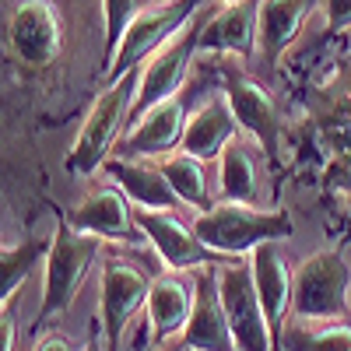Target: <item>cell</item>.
I'll use <instances>...</instances> for the list:
<instances>
[{
	"label": "cell",
	"mask_w": 351,
	"mask_h": 351,
	"mask_svg": "<svg viewBox=\"0 0 351 351\" xmlns=\"http://www.w3.org/2000/svg\"><path fill=\"white\" fill-rule=\"evenodd\" d=\"M193 232L204 246L221 256H250L263 243H285L291 236L288 211H260L250 204H215L193 218Z\"/></svg>",
	"instance_id": "obj_1"
},
{
	"label": "cell",
	"mask_w": 351,
	"mask_h": 351,
	"mask_svg": "<svg viewBox=\"0 0 351 351\" xmlns=\"http://www.w3.org/2000/svg\"><path fill=\"white\" fill-rule=\"evenodd\" d=\"M137 84H141V67L123 74L120 81L106 84V92L95 99L88 120L81 123V134L67 155V172L92 176L99 165H106V155L116 148V137H120V130L127 127L130 112H134Z\"/></svg>",
	"instance_id": "obj_2"
},
{
	"label": "cell",
	"mask_w": 351,
	"mask_h": 351,
	"mask_svg": "<svg viewBox=\"0 0 351 351\" xmlns=\"http://www.w3.org/2000/svg\"><path fill=\"white\" fill-rule=\"evenodd\" d=\"M102 239L77 232L67 218H60L53 232V246L46 256V281H43V306H39V324L53 319L56 313H67L71 302L77 299V291L92 271V263L99 260Z\"/></svg>",
	"instance_id": "obj_3"
},
{
	"label": "cell",
	"mask_w": 351,
	"mask_h": 351,
	"mask_svg": "<svg viewBox=\"0 0 351 351\" xmlns=\"http://www.w3.org/2000/svg\"><path fill=\"white\" fill-rule=\"evenodd\" d=\"M351 309V263L337 250L309 253L291 274V316L337 319Z\"/></svg>",
	"instance_id": "obj_4"
},
{
	"label": "cell",
	"mask_w": 351,
	"mask_h": 351,
	"mask_svg": "<svg viewBox=\"0 0 351 351\" xmlns=\"http://www.w3.org/2000/svg\"><path fill=\"white\" fill-rule=\"evenodd\" d=\"M204 8V0H162V4H148L141 8L127 28V36L116 49L112 64L106 71V81H120L123 74L137 71L148 56H155L176 32L197 18V11Z\"/></svg>",
	"instance_id": "obj_5"
},
{
	"label": "cell",
	"mask_w": 351,
	"mask_h": 351,
	"mask_svg": "<svg viewBox=\"0 0 351 351\" xmlns=\"http://www.w3.org/2000/svg\"><path fill=\"white\" fill-rule=\"evenodd\" d=\"M218 291L228 313V327L239 351H274V337L267 327V316L260 306V291L253 281L250 256H228L218 263Z\"/></svg>",
	"instance_id": "obj_6"
},
{
	"label": "cell",
	"mask_w": 351,
	"mask_h": 351,
	"mask_svg": "<svg viewBox=\"0 0 351 351\" xmlns=\"http://www.w3.org/2000/svg\"><path fill=\"white\" fill-rule=\"evenodd\" d=\"M204 25H208V14H204V8H200L197 18L183 28V32H176L155 56H148V64L141 67V84H137V99H134L130 123L141 120V116L148 112L152 106L172 99L183 88L193 56L200 53V32H204Z\"/></svg>",
	"instance_id": "obj_7"
},
{
	"label": "cell",
	"mask_w": 351,
	"mask_h": 351,
	"mask_svg": "<svg viewBox=\"0 0 351 351\" xmlns=\"http://www.w3.org/2000/svg\"><path fill=\"white\" fill-rule=\"evenodd\" d=\"M152 295V278L141 271L127 256H109L102 260V291H99V319H102V337L106 351H120L123 330L134 319L141 306H148Z\"/></svg>",
	"instance_id": "obj_8"
},
{
	"label": "cell",
	"mask_w": 351,
	"mask_h": 351,
	"mask_svg": "<svg viewBox=\"0 0 351 351\" xmlns=\"http://www.w3.org/2000/svg\"><path fill=\"white\" fill-rule=\"evenodd\" d=\"M8 43L21 67H49L64 46V21L53 0H18L8 18Z\"/></svg>",
	"instance_id": "obj_9"
},
{
	"label": "cell",
	"mask_w": 351,
	"mask_h": 351,
	"mask_svg": "<svg viewBox=\"0 0 351 351\" xmlns=\"http://www.w3.org/2000/svg\"><path fill=\"white\" fill-rule=\"evenodd\" d=\"M137 225L155 246L165 271H200V267H218L228 256L204 246L193 225H186L176 211H144L137 208Z\"/></svg>",
	"instance_id": "obj_10"
},
{
	"label": "cell",
	"mask_w": 351,
	"mask_h": 351,
	"mask_svg": "<svg viewBox=\"0 0 351 351\" xmlns=\"http://www.w3.org/2000/svg\"><path fill=\"white\" fill-rule=\"evenodd\" d=\"M77 232L99 239H112L123 246H141L148 243V236L137 225V204H130L123 186H99L88 197H81L74 208L64 215Z\"/></svg>",
	"instance_id": "obj_11"
},
{
	"label": "cell",
	"mask_w": 351,
	"mask_h": 351,
	"mask_svg": "<svg viewBox=\"0 0 351 351\" xmlns=\"http://www.w3.org/2000/svg\"><path fill=\"white\" fill-rule=\"evenodd\" d=\"M221 92L228 95L239 127L246 134H253V141L263 148V155L278 165L281 162V130H285V123H281V112H278L271 92L260 81H253V77H246L239 71H228L225 74Z\"/></svg>",
	"instance_id": "obj_12"
},
{
	"label": "cell",
	"mask_w": 351,
	"mask_h": 351,
	"mask_svg": "<svg viewBox=\"0 0 351 351\" xmlns=\"http://www.w3.org/2000/svg\"><path fill=\"white\" fill-rule=\"evenodd\" d=\"M180 344L183 351H239L218 291V267H200L193 274V313L180 334Z\"/></svg>",
	"instance_id": "obj_13"
},
{
	"label": "cell",
	"mask_w": 351,
	"mask_h": 351,
	"mask_svg": "<svg viewBox=\"0 0 351 351\" xmlns=\"http://www.w3.org/2000/svg\"><path fill=\"white\" fill-rule=\"evenodd\" d=\"M190 123V106L183 95H172L134 120V127L120 137V158H158L172 148H183V134Z\"/></svg>",
	"instance_id": "obj_14"
},
{
	"label": "cell",
	"mask_w": 351,
	"mask_h": 351,
	"mask_svg": "<svg viewBox=\"0 0 351 351\" xmlns=\"http://www.w3.org/2000/svg\"><path fill=\"white\" fill-rule=\"evenodd\" d=\"M316 4L324 0H263L256 14V60L263 77H271L278 71L281 53L295 43L302 32L306 18L313 14Z\"/></svg>",
	"instance_id": "obj_15"
},
{
	"label": "cell",
	"mask_w": 351,
	"mask_h": 351,
	"mask_svg": "<svg viewBox=\"0 0 351 351\" xmlns=\"http://www.w3.org/2000/svg\"><path fill=\"white\" fill-rule=\"evenodd\" d=\"M253 260V281L260 291V306L267 316V327L274 337V351H281V337H285V324L291 313V274L281 260V246L278 243H263L250 253Z\"/></svg>",
	"instance_id": "obj_16"
},
{
	"label": "cell",
	"mask_w": 351,
	"mask_h": 351,
	"mask_svg": "<svg viewBox=\"0 0 351 351\" xmlns=\"http://www.w3.org/2000/svg\"><path fill=\"white\" fill-rule=\"evenodd\" d=\"M236 112H232V102L225 92H215L204 106H197L190 112V123H186V134H183V148L186 155L200 158V162H211V158H221V152L236 141Z\"/></svg>",
	"instance_id": "obj_17"
},
{
	"label": "cell",
	"mask_w": 351,
	"mask_h": 351,
	"mask_svg": "<svg viewBox=\"0 0 351 351\" xmlns=\"http://www.w3.org/2000/svg\"><path fill=\"white\" fill-rule=\"evenodd\" d=\"M190 313H193V278H186V271L158 274L148 295V327L155 344H165L169 337L183 334Z\"/></svg>",
	"instance_id": "obj_18"
},
{
	"label": "cell",
	"mask_w": 351,
	"mask_h": 351,
	"mask_svg": "<svg viewBox=\"0 0 351 351\" xmlns=\"http://www.w3.org/2000/svg\"><path fill=\"white\" fill-rule=\"evenodd\" d=\"M106 172L144 211H176V204H183L180 193L172 190L165 169L148 158H112V162H106Z\"/></svg>",
	"instance_id": "obj_19"
},
{
	"label": "cell",
	"mask_w": 351,
	"mask_h": 351,
	"mask_svg": "<svg viewBox=\"0 0 351 351\" xmlns=\"http://www.w3.org/2000/svg\"><path fill=\"white\" fill-rule=\"evenodd\" d=\"M263 0H239L225 4L218 14L208 18L200 32V53H236L256 56V14Z\"/></svg>",
	"instance_id": "obj_20"
},
{
	"label": "cell",
	"mask_w": 351,
	"mask_h": 351,
	"mask_svg": "<svg viewBox=\"0 0 351 351\" xmlns=\"http://www.w3.org/2000/svg\"><path fill=\"white\" fill-rule=\"evenodd\" d=\"M281 351H351V327L334 324V319L288 316Z\"/></svg>",
	"instance_id": "obj_21"
},
{
	"label": "cell",
	"mask_w": 351,
	"mask_h": 351,
	"mask_svg": "<svg viewBox=\"0 0 351 351\" xmlns=\"http://www.w3.org/2000/svg\"><path fill=\"white\" fill-rule=\"evenodd\" d=\"M218 186H221V197L232 204H253L256 200V158L243 141H232L221 152Z\"/></svg>",
	"instance_id": "obj_22"
},
{
	"label": "cell",
	"mask_w": 351,
	"mask_h": 351,
	"mask_svg": "<svg viewBox=\"0 0 351 351\" xmlns=\"http://www.w3.org/2000/svg\"><path fill=\"white\" fill-rule=\"evenodd\" d=\"M49 246H53V239H43V236L25 239L18 246H4V256H0V299H4V306H8V299H14L21 291L28 274H32L39 263H46Z\"/></svg>",
	"instance_id": "obj_23"
},
{
	"label": "cell",
	"mask_w": 351,
	"mask_h": 351,
	"mask_svg": "<svg viewBox=\"0 0 351 351\" xmlns=\"http://www.w3.org/2000/svg\"><path fill=\"white\" fill-rule=\"evenodd\" d=\"M204 165H208V162H200V158H193L186 152H176V155H169L162 162V169L169 176L172 190L180 193V200L193 204V208H200V211H208V208H215V204H211V193H208V176H204Z\"/></svg>",
	"instance_id": "obj_24"
},
{
	"label": "cell",
	"mask_w": 351,
	"mask_h": 351,
	"mask_svg": "<svg viewBox=\"0 0 351 351\" xmlns=\"http://www.w3.org/2000/svg\"><path fill=\"white\" fill-rule=\"evenodd\" d=\"M141 11V0H102V18H106V53H102V71H109L116 49H120L134 14Z\"/></svg>",
	"instance_id": "obj_25"
},
{
	"label": "cell",
	"mask_w": 351,
	"mask_h": 351,
	"mask_svg": "<svg viewBox=\"0 0 351 351\" xmlns=\"http://www.w3.org/2000/svg\"><path fill=\"white\" fill-rule=\"evenodd\" d=\"M324 11H327V36L351 28V0H324Z\"/></svg>",
	"instance_id": "obj_26"
},
{
	"label": "cell",
	"mask_w": 351,
	"mask_h": 351,
	"mask_svg": "<svg viewBox=\"0 0 351 351\" xmlns=\"http://www.w3.org/2000/svg\"><path fill=\"white\" fill-rule=\"evenodd\" d=\"M32 351H84V348H77L71 337H64V334H46L43 341H36V348Z\"/></svg>",
	"instance_id": "obj_27"
},
{
	"label": "cell",
	"mask_w": 351,
	"mask_h": 351,
	"mask_svg": "<svg viewBox=\"0 0 351 351\" xmlns=\"http://www.w3.org/2000/svg\"><path fill=\"white\" fill-rule=\"evenodd\" d=\"M14 313H8L4 309V319H0V341H4V348L0 351H14Z\"/></svg>",
	"instance_id": "obj_28"
},
{
	"label": "cell",
	"mask_w": 351,
	"mask_h": 351,
	"mask_svg": "<svg viewBox=\"0 0 351 351\" xmlns=\"http://www.w3.org/2000/svg\"><path fill=\"white\" fill-rule=\"evenodd\" d=\"M148 351H169V348H162V344H152V348H148Z\"/></svg>",
	"instance_id": "obj_29"
},
{
	"label": "cell",
	"mask_w": 351,
	"mask_h": 351,
	"mask_svg": "<svg viewBox=\"0 0 351 351\" xmlns=\"http://www.w3.org/2000/svg\"><path fill=\"white\" fill-rule=\"evenodd\" d=\"M84 351H99V348H95V344H88V348H84Z\"/></svg>",
	"instance_id": "obj_30"
},
{
	"label": "cell",
	"mask_w": 351,
	"mask_h": 351,
	"mask_svg": "<svg viewBox=\"0 0 351 351\" xmlns=\"http://www.w3.org/2000/svg\"><path fill=\"white\" fill-rule=\"evenodd\" d=\"M225 4H239V0H225Z\"/></svg>",
	"instance_id": "obj_31"
}]
</instances>
